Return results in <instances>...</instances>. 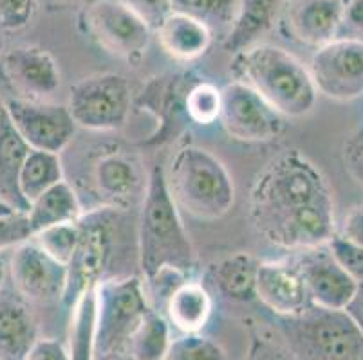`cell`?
Masks as SVG:
<instances>
[{
  "label": "cell",
  "instance_id": "f1b7e54d",
  "mask_svg": "<svg viewBox=\"0 0 363 360\" xmlns=\"http://www.w3.org/2000/svg\"><path fill=\"white\" fill-rule=\"evenodd\" d=\"M172 11L192 16L212 33H226L235 20L239 0H170Z\"/></svg>",
  "mask_w": 363,
  "mask_h": 360
},
{
  "label": "cell",
  "instance_id": "f6af8a7d",
  "mask_svg": "<svg viewBox=\"0 0 363 360\" xmlns=\"http://www.w3.org/2000/svg\"><path fill=\"white\" fill-rule=\"evenodd\" d=\"M2 115H4V99L0 98V123H2Z\"/></svg>",
  "mask_w": 363,
  "mask_h": 360
},
{
  "label": "cell",
  "instance_id": "484cf974",
  "mask_svg": "<svg viewBox=\"0 0 363 360\" xmlns=\"http://www.w3.org/2000/svg\"><path fill=\"white\" fill-rule=\"evenodd\" d=\"M96 289L87 290L71 306L67 332L69 360H94L96 356Z\"/></svg>",
  "mask_w": 363,
  "mask_h": 360
},
{
  "label": "cell",
  "instance_id": "ee69618b",
  "mask_svg": "<svg viewBox=\"0 0 363 360\" xmlns=\"http://www.w3.org/2000/svg\"><path fill=\"white\" fill-rule=\"evenodd\" d=\"M8 213H13L11 207H8L6 204L0 202V216H2V214H8Z\"/></svg>",
  "mask_w": 363,
  "mask_h": 360
},
{
  "label": "cell",
  "instance_id": "8d00e7d4",
  "mask_svg": "<svg viewBox=\"0 0 363 360\" xmlns=\"http://www.w3.org/2000/svg\"><path fill=\"white\" fill-rule=\"evenodd\" d=\"M342 158L349 175L363 187V127H358L343 139Z\"/></svg>",
  "mask_w": 363,
  "mask_h": 360
},
{
  "label": "cell",
  "instance_id": "52a82bcc",
  "mask_svg": "<svg viewBox=\"0 0 363 360\" xmlns=\"http://www.w3.org/2000/svg\"><path fill=\"white\" fill-rule=\"evenodd\" d=\"M118 209L98 207L84 213L78 220V243L67 263V285L62 305L71 310L78 297L87 290L96 289L107 279V270L114 250L112 220Z\"/></svg>",
  "mask_w": 363,
  "mask_h": 360
},
{
  "label": "cell",
  "instance_id": "e0dca14e",
  "mask_svg": "<svg viewBox=\"0 0 363 360\" xmlns=\"http://www.w3.org/2000/svg\"><path fill=\"white\" fill-rule=\"evenodd\" d=\"M255 294L257 299L277 317L298 315L313 305L291 254L282 260L259 263Z\"/></svg>",
  "mask_w": 363,
  "mask_h": 360
},
{
  "label": "cell",
  "instance_id": "8fae6325",
  "mask_svg": "<svg viewBox=\"0 0 363 360\" xmlns=\"http://www.w3.org/2000/svg\"><path fill=\"white\" fill-rule=\"evenodd\" d=\"M4 110L31 150L60 155L72 143L78 130L64 103L9 98L4 99Z\"/></svg>",
  "mask_w": 363,
  "mask_h": 360
},
{
  "label": "cell",
  "instance_id": "8992f818",
  "mask_svg": "<svg viewBox=\"0 0 363 360\" xmlns=\"http://www.w3.org/2000/svg\"><path fill=\"white\" fill-rule=\"evenodd\" d=\"M67 108L78 128L91 132H116L130 117L132 87L120 72H96L71 85Z\"/></svg>",
  "mask_w": 363,
  "mask_h": 360
},
{
  "label": "cell",
  "instance_id": "f546056e",
  "mask_svg": "<svg viewBox=\"0 0 363 360\" xmlns=\"http://www.w3.org/2000/svg\"><path fill=\"white\" fill-rule=\"evenodd\" d=\"M220 88L212 81L199 79L184 95V115L190 123L199 127H212L219 123Z\"/></svg>",
  "mask_w": 363,
  "mask_h": 360
},
{
  "label": "cell",
  "instance_id": "30bf717a",
  "mask_svg": "<svg viewBox=\"0 0 363 360\" xmlns=\"http://www.w3.org/2000/svg\"><path fill=\"white\" fill-rule=\"evenodd\" d=\"M282 114L252 87L233 79L220 88L219 123L233 141L246 144L272 143L286 130Z\"/></svg>",
  "mask_w": 363,
  "mask_h": 360
},
{
  "label": "cell",
  "instance_id": "7a4b0ae2",
  "mask_svg": "<svg viewBox=\"0 0 363 360\" xmlns=\"http://www.w3.org/2000/svg\"><path fill=\"white\" fill-rule=\"evenodd\" d=\"M138 223V263L141 279L163 270H177L194 277L197 256L179 209L168 193L164 168L154 166L147 177Z\"/></svg>",
  "mask_w": 363,
  "mask_h": 360
},
{
  "label": "cell",
  "instance_id": "5bb4252c",
  "mask_svg": "<svg viewBox=\"0 0 363 360\" xmlns=\"http://www.w3.org/2000/svg\"><path fill=\"white\" fill-rule=\"evenodd\" d=\"M0 74L13 98L52 101L62 87L60 65L40 45H15L0 58Z\"/></svg>",
  "mask_w": 363,
  "mask_h": 360
},
{
  "label": "cell",
  "instance_id": "e575fe53",
  "mask_svg": "<svg viewBox=\"0 0 363 360\" xmlns=\"http://www.w3.org/2000/svg\"><path fill=\"white\" fill-rule=\"evenodd\" d=\"M36 0H0V31H21L31 24Z\"/></svg>",
  "mask_w": 363,
  "mask_h": 360
},
{
  "label": "cell",
  "instance_id": "9c48e42d",
  "mask_svg": "<svg viewBox=\"0 0 363 360\" xmlns=\"http://www.w3.org/2000/svg\"><path fill=\"white\" fill-rule=\"evenodd\" d=\"M80 25L98 47L128 64L145 58L154 33L123 0H92L82 11Z\"/></svg>",
  "mask_w": 363,
  "mask_h": 360
},
{
  "label": "cell",
  "instance_id": "4dcf8cb0",
  "mask_svg": "<svg viewBox=\"0 0 363 360\" xmlns=\"http://www.w3.org/2000/svg\"><path fill=\"white\" fill-rule=\"evenodd\" d=\"M161 360H228L226 349L203 333H181L174 337Z\"/></svg>",
  "mask_w": 363,
  "mask_h": 360
},
{
  "label": "cell",
  "instance_id": "cb8c5ba5",
  "mask_svg": "<svg viewBox=\"0 0 363 360\" xmlns=\"http://www.w3.org/2000/svg\"><path fill=\"white\" fill-rule=\"evenodd\" d=\"M84 214L80 198L67 180H60L48 191L36 197L26 213L29 227L35 236L38 231L60 223L78 222Z\"/></svg>",
  "mask_w": 363,
  "mask_h": 360
},
{
  "label": "cell",
  "instance_id": "4fadbf2b",
  "mask_svg": "<svg viewBox=\"0 0 363 360\" xmlns=\"http://www.w3.org/2000/svg\"><path fill=\"white\" fill-rule=\"evenodd\" d=\"M8 272L15 292L28 303L62 305L67 285V265L56 262L33 238L11 249Z\"/></svg>",
  "mask_w": 363,
  "mask_h": 360
},
{
  "label": "cell",
  "instance_id": "ffe728a7",
  "mask_svg": "<svg viewBox=\"0 0 363 360\" xmlns=\"http://www.w3.org/2000/svg\"><path fill=\"white\" fill-rule=\"evenodd\" d=\"M154 33L161 49L181 64H190L206 54L213 40V33L203 22L177 11L164 16Z\"/></svg>",
  "mask_w": 363,
  "mask_h": 360
},
{
  "label": "cell",
  "instance_id": "5b68a950",
  "mask_svg": "<svg viewBox=\"0 0 363 360\" xmlns=\"http://www.w3.org/2000/svg\"><path fill=\"white\" fill-rule=\"evenodd\" d=\"M279 321L296 360H363V332L347 310L311 305Z\"/></svg>",
  "mask_w": 363,
  "mask_h": 360
},
{
  "label": "cell",
  "instance_id": "f35d334b",
  "mask_svg": "<svg viewBox=\"0 0 363 360\" xmlns=\"http://www.w3.org/2000/svg\"><path fill=\"white\" fill-rule=\"evenodd\" d=\"M340 236H343L349 242L356 243V245L363 247V204L354 206L342 222V229H340Z\"/></svg>",
  "mask_w": 363,
  "mask_h": 360
},
{
  "label": "cell",
  "instance_id": "836d02e7",
  "mask_svg": "<svg viewBox=\"0 0 363 360\" xmlns=\"http://www.w3.org/2000/svg\"><path fill=\"white\" fill-rule=\"evenodd\" d=\"M329 250L343 270L354 279L358 285H363V247L349 242L338 233L328 242Z\"/></svg>",
  "mask_w": 363,
  "mask_h": 360
},
{
  "label": "cell",
  "instance_id": "44dd1931",
  "mask_svg": "<svg viewBox=\"0 0 363 360\" xmlns=\"http://www.w3.org/2000/svg\"><path fill=\"white\" fill-rule=\"evenodd\" d=\"M286 0H239L235 20L224 36V49L239 52L253 44H259L266 33L279 22Z\"/></svg>",
  "mask_w": 363,
  "mask_h": 360
},
{
  "label": "cell",
  "instance_id": "4316f807",
  "mask_svg": "<svg viewBox=\"0 0 363 360\" xmlns=\"http://www.w3.org/2000/svg\"><path fill=\"white\" fill-rule=\"evenodd\" d=\"M172 339V326L164 313L150 308L132 333L127 353L134 360H161Z\"/></svg>",
  "mask_w": 363,
  "mask_h": 360
},
{
  "label": "cell",
  "instance_id": "277c9868",
  "mask_svg": "<svg viewBox=\"0 0 363 360\" xmlns=\"http://www.w3.org/2000/svg\"><path fill=\"white\" fill-rule=\"evenodd\" d=\"M164 180L179 213L201 222H216L235 204L232 173L216 153L199 144L186 143L170 155Z\"/></svg>",
  "mask_w": 363,
  "mask_h": 360
},
{
  "label": "cell",
  "instance_id": "ba28073f",
  "mask_svg": "<svg viewBox=\"0 0 363 360\" xmlns=\"http://www.w3.org/2000/svg\"><path fill=\"white\" fill-rule=\"evenodd\" d=\"M96 353H127L128 341L152 308L138 276L108 277L96 286Z\"/></svg>",
  "mask_w": 363,
  "mask_h": 360
},
{
  "label": "cell",
  "instance_id": "83f0119b",
  "mask_svg": "<svg viewBox=\"0 0 363 360\" xmlns=\"http://www.w3.org/2000/svg\"><path fill=\"white\" fill-rule=\"evenodd\" d=\"M64 180V164L58 153L29 150L21 171V191L26 202L31 204L44 191Z\"/></svg>",
  "mask_w": 363,
  "mask_h": 360
},
{
  "label": "cell",
  "instance_id": "2e32d148",
  "mask_svg": "<svg viewBox=\"0 0 363 360\" xmlns=\"http://www.w3.org/2000/svg\"><path fill=\"white\" fill-rule=\"evenodd\" d=\"M345 0H286L280 31L308 47L318 49L338 38Z\"/></svg>",
  "mask_w": 363,
  "mask_h": 360
},
{
  "label": "cell",
  "instance_id": "3957f363",
  "mask_svg": "<svg viewBox=\"0 0 363 360\" xmlns=\"http://www.w3.org/2000/svg\"><path fill=\"white\" fill-rule=\"evenodd\" d=\"M230 69L286 119L306 117L315 108L318 92L309 67L280 45H250L233 54Z\"/></svg>",
  "mask_w": 363,
  "mask_h": 360
},
{
  "label": "cell",
  "instance_id": "d590c367",
  "mask_svg": "<svg viewBox=\"0 0 363 360\" xmlns=\"http://www.w3.org/2000/svg\"><path fill=\"white\" fill-rule=\"evenodd\" d=\"M31 238L33 233L26 213L13 211L0 216V252L15 249L16 245L28 242Z\"/></svg>",
  "mask_w": 363,
  "mask_h": 360
},
{
  "label": "cell",
  "instance_id": "ac0fdd59",
  "mask_svg": "<svg viewBox=\"0 0 363 360\" xmlns=\"http://www.w3.org/2000/svg\"><path fill=\"white\" fill-rule=\"evenodd\" d=\"M92 184L100 198L101 207L123 211L143 198L147 178L140 164L123 151H105L94 161Z\"/></svg>",
  "mask_w": 363,
  "mask_h": 360
},
{
  "label": "cell",
  "instance_id": "d6986e66",
  "mask_svg": "<svg viewBox=\"0 0 363 360\" xmlns=\"http://www.w3.org/2000/svg\"><path fill=\"white\" fill-rule=\"evenodd\" d=\"M38 326L29 303L15 290L0 289V360H26L36 344Z\"/></svg>",
  "mask_w": 363,
  "mask_h": 360
},
{
  "label": "cell",
  "instance_id": "7402d4cb",
  "mask_svg": "<svg viewBox=\"0 0 363 360\" xmlns=\"http://www.w3.org/2000/svg\"><path fill=\"white\" fill-rule=\"evenodd\" d=\"M29 150L4 110L0 123V202L18 213L29 209L21 191V171Z\"/></svg>",
  "mask_w": 363,
  "mask_h": 360
},
{
  "label": "cell",
  "instance_id": "7bdbcfd3",
  "mask_svg": "<svg viewBox=\"0 0 363 360\" xmlns=\"http://www.w3.org/2000/svg\"><path fill=\"white\" fill-rule=\"evenodd\" d=\"M8 260L4 257V254L0 252V289L4 286L6 276H8Z\"/></svg>",
  "mask_w": 363,
  "mask_h": 360
},
{
  "label": "cell",
  "instance_id": "1f68e13d",
  "mask_svg": "<svg viewBox=\"0 0 363 360\" xmlns=\"http://www.w3.org/2000/svg\"><path fill=\"white\" fill-rule=\"evenodd\" d=\"M78 236H80V229H78V222L72 223H60V226H52L48 229H42L33 236L38 247L45 250L51 257H55L56 262L67 265L71 260L72 252L78 243Z\"/></svg>",
  "mask_w": 363,
  "mask_h": 360
},
{
  "label": "cell",
  "instance_id": "74e56055",
  "mask_svg": "<svg viewBox=\"0 0 363 360\" xmlns=\"http://www.w3.org/2000/svg\"><path fill=\"white\" fill-rule=\"evenodd\" d=\"M123 2L150 25L152 31H156L164 16L172 13L170 0H123Z\"/></svg>",
  "mask_w": 363,
  "mask_h": 360
},
{
  "label": "cell",
  "instance_id": "d6a6232c",
  "mask_svg": "<svg viewBox=\"0 0 363 360\" xmlns=\"http://www.w3.org/2000/svg\"><path fill=\"white\" fill-rule=\"evenodd\" d=\"M242 360H296L288 344L273 339L269 333L260 330H252L250 333V344Z\"/></svg>",
  "mask_w": 363,
  "mask_h": 360
},
{
  "label": "cell",
  "instance_id": "7c38bea8",
  "mask_svg": "<svg viewBox=\"0 0 363 360\" xmlns=\"http://www.w3.org/2000/svg\"><path fill=\"white\" fill-rule=\"evenodd\" d=\"M316 92L335 101L363 95V40L335 38L315 49L309 64Z\"/></svg>",
  "mask_w": 363,
  "mask_h": 360
},
{
  "label": "cell",
  "instance_id": "60d3db41",
  "mask_svg": "<svg viewBox=\"0 0 363 360\" xmlns=\"http://www.w3.org/2000/svg\"><path fill=\"white\" fill-rule=\"evenodd\" d=\"M343 24L363 33V0H345L343 6Z\"/></svg>",
  "mask_w": 363,
  "mask_h": 360
},
{
  "label": "cell",
  "instance_id": "9a60e30c",
  "mask_svg": "<svg viewBox=\"0 0 363 360\" xmlns=\"http://www.w3.org/2000/svg\"><path fill=\"white\" fill-rule=\"evenodd\" d=\"M308 289L313 305L329 310H345L358 294L359 285L335 260L328 243L291 252Z\"/></svg>",
  "mask_w": 363,
  "mask_h": 360
},
{
  "label": "cell",
  "instance_id": "b9f144b4",
  "mask_svg": "<svg viewBox=\"0 0 363 360\" xmlns=\"http://www.w3.org/2000/svg\"><path fill=\"white\" fill-rule=\"evenodd\" d=\"M94 360H134L125 352H112V353H96Z\"/></svg>",
  "mask_w": 363,
  "mask_h": 360
},
{
  "label": "cell",
  "instance_id": "603a6c76",
  "mask_svg": "<svg viewBox=\"0 0 363 360\" xmlns=\"http://www.w3.org/2000/svg\"><path fill=\"white\" fill-rule=\"evenodd\" d=\"M213 312L212 294L194 277L181 283L168 296L163 313L172 328L181 333H201Z\"/></svg>",
  "mask_w": 363,
  "mask_h": 360
},
{
  "label": "cell",
  "instance_id": "ab89813d",
  "mask_svg": "<svg viewBox=\"0 0 363 360\" xmlns=\"http://www.w3.org/2000/svg\"><path fill=\"white\" fill-rule=\"evenodd\" d=\"M26 360H69L65 344L56 339H38Z\"/></svg>",
  "mask_w": 363,
  "mask_h": 360
},
{
  "label": "cell",
  "instance_id": "d4e9b609",
  "mask_svg": "<svg viewBox=\"0 0 363 360\" xmlns=\"http://www.w3.org/2000/svg\"><path fill=\"white\" fill-rule=\"evenodd\" d=\"M259 260L247 252H235L224 257L210 270L217 292L232 303H250L257 299L255 283Z\"/></svg>",
  "mask_w": 363,
  "mask_h": 360
},
{
  "label": "cell",
  "instance_id": "6da1fadb",
  "mask_svg": "<svg viewBox=\"0 0 363 360\" xmlns=\"http://www.w3.org/2000/svg\"><path fill=\"white\" fill-rule=\"evenodd\" d=\"M247 206L253 229L289 254L325 245L336 234L331 186L298 150L282 151L262 168Z\"/></svg>",
  "mask_w": 363,
  "mask_h": 360
}]
</instances>
